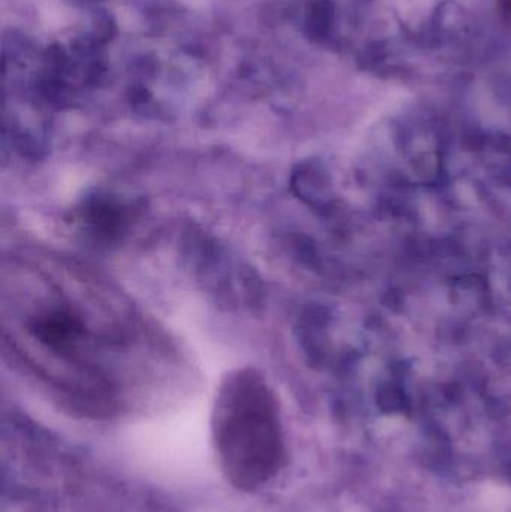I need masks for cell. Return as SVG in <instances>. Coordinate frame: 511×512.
Returning a JSON list of instances; mask_svg holds the SVG:
<instances>
[{
	"mask_svg": "<svg viewBox=\"0 0 511 512\" xmlns=\"http://www.w3.org/2000/svg\"><path fill=\"white\" fill-rule=\"evenodd\" d=\"M152 333L93 271L53 256L3 258V346L72 414L105 420L120 411L123 376L162 352Z\"/></svg>",
	"mask_w": 511,
	"mask_h": 512,
	"instance_id": "1",
	"label": "cell"
},
{
	"mask_svg": "<svg viewBox=\"0 0 511 512\" xmlns=\"http://www.w3.org/2000/svg\"><path fill=\"white\" fill-rule=\"evenodd\" d=\"M212 445L225 480L240 492H255L285 466L281 406L267 379L252 367L225 375L213 403Z\"/></svg>",
	"mask_w": 511,
	"mask_h": 512,
	"instance_id": "2",
	"label": "cell"
}]
</instances>
